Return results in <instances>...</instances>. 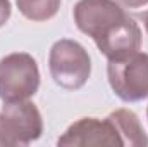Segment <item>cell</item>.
Returning a JSON list of instances; mask_svg holds the SVG:
<instances>
[{"mask_svg":"<svg viewBox=\"0 0 148 147\" xmlns=\"http://www.w3.org/2000/svg\"><path fill=\"white\" fill-rule=\"evenodd\" d=\"M74 21L109 61L124 59L141 49L140 26L114 0H79Z\"/></svg>","mask_w":148,"mask_h":147,"instance_id":"6da1fadb","label":"cell"},{"mask_svg":"<svg viewBox=\"0 0 148 147\" xmlns=\"http://www.w3.org/2000/svg\"><path fill=\"white\" fill-rule=\"evenodd\" d=\"M43 133V119L29 101L5 102L0 111V147L28 146Z\"/></svg>","mask_w":148,"mask_h":147,"instance_id":"7a4b0ae2","label":"cell"},{"mask_svg":"<svg viewBox=\"0 0 148 147\" xmlns=\"http://www.w3.org/2000/svg\"><path fill=\"white\" fill-rule=\"evenodd\" d=\"M48 68L57 85L66 90H77L91 74V59L81 43L64 38L53 43Z\"/></svg>","mask_w":148,"mask_h":147,"instance_id":"3957f363","label":"cell"},{"mask_svg":"<svg viewBox=\"0 0 148 147\" xmlns=\"http://www.w3.org/2000/svg\"><path fill=\"white\" fill-rule=\"evenodd\" d=\"M40 88L36 61L24 52L9 54L0 61V99L3 102L26 101Z\"/></svg>","mask_w":148,"mask_h":147,"instance_id":"277c9868","label":"cell"},{"mask_svg":"<svg viewBox=\"0 0 148 147\" xmlns=\"http://www.w3.org/2000/svg\"><path fill=\"white\" fill-rule=\"evenodd\" d=\"M107 76L112 90L124 102H138L148 97V54H131L109 61Z\"/></svg>","mask_w":148,"mask_h":147,"instance_id":"5b68a950","label":"cell"},{"mask_svg":"<svg viewBox=\"0 0 148 147\" xmlns=\"http://www.w3.org/2000/svg\"><path fill=\"white\" fill-rule=\"evenodd\" d=\"M59 146H122L119 135L109 119L100 121L97 118H83L73 123L66 133L57 140Z\"/></svg>","mask_w":148,"mask_h":147,"instance_id":"8992f818","label":"cell"},{"mask_svg":"<svg viewBox=\"0 0 148 147\" xmlns=\"http://www.w3.org/2000/svg\"><path fill=\"white\" fill-rule=\"evenodd\" d=\"M114 126L115 133L121 139L122 146L129 147H147L148 146V137L138 119V116L129 109H117L107 116Z\"/></svg>","mask_w":148,"mask_h":147,"instance_id":"52a82bcc","label":"cell"},{"mask_svg":"<svg viewBox=\"0 0 148 147\" xmlns=\"http://www.w3.org/2000/svg\"><path fill=\"white\" fill-rule=\"evenodd\" d=\"M16 2L21 14L31 21L52 19L60 7V0H16Z\"/></svg>","mask_w":148,"mask_h":147,"instance_id":"ba28073f","label":"cell"},{"mask_svg":"<svg viewBox=\"0 0 148 147\" xmlns=\"http://www.w3.org/2000/svg\"><path fill=\"white\" fill-rule=\"evenodd\" d=\"M9 17H10V2L0 0V28L9 21Z\"/></svg>","mask_w":148,"mask_h":147,"instance_id":"9c48e42d","label":"cell"},{"mask_svg":"<svg viewBox=\"0 0 148 147\" xmlns=\"http://www.w3.org/2000/svg\"><path fill=\"white\" fill-rule=\"evenodd\" d=\"M115 2L127 9H138V7H143L148 3V0H115Z\"/></svg>","mask_w":148,"mask_h":147,"instance_id":"30bf717a","label":"cell"},{"mask_svg":"<svg viewBox=\"0 0 148 147\" xmlns=\"http://www.w3.org/2000/svg\"><path fill=\"white\" fill-rule=\"evenodd\" d=\"M143 23H145V30H147V33H148V12L145 14V17H143Z\"/></svg>","mask_w":148,"mask_h":147,"instance_id":"8fae6325","label":"cell"},{"mask_svg":"<svg viewBox=\"0 0 148 147\" xmlns=\"http://www.w3.org/2000/svg\"><path fill=\"white\" fill-rule=\"evenodd\" d=\"M147 116H148V109H147Z\"/></svg>","mask_w":148,"mask_h":147,"instance_id":"7c38bea8","label":"cell"}]
</instances>
